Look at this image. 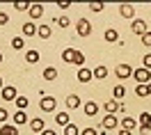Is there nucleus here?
I'll return each instance as SVG.
<instances>
[{
  "label": "nucleus",
  "mask_w": 151,
  "mask_h": 135,
  "mask_svg": "<svg viewBox=\"0 0 151 135\" xmlns=\"http://www.w3.org/2000/svg\"><path fill=\"white\" fill-rule=\"evenodd\" d=\"M149 94H151V83H149Z\"/></svg>",
  "instance_id": "de8ad7c7"
},
{
  "label": "nucleus",
  "mask_w": 151,
  "mask_h": 135,
  "mask_svg": "<svg viewBox=\"0 0 151 135\" xmlns=\"http://www.w3.org/2000/svg\"><path fill=\"white\" fill-rule=\"evenodd\" d=\"M7 119H9V112H7L5 108H0V124H5Z\"/></svg>",
  "instance_id": "4c0bfd02"
},
{
  "label": "nucleus",
  "mask_w": 151,
  "mask_h": 135,
  "mask_svg": "<svg viewBox=\"0 0 151 135\" xmlns=\"http://www.w3.org/2000/svg\"><path fill=\"white\" fill-rule=\"evenodd\" d=\"M119 126H124V131H133V128L137 126V121H135L133 117H124L122 121H119Z\"/></svg>",
  "instance_id": "a211bd4d"
},
{
  "label": "nucleus",
  "mask_w": 151,
  "mask_h": 135,
  "mask_svg": "<svg viewBox=\"0 0 151 135\" xmlns=\"http://www.w3.org/2000/svg\"><path fill=\"white\" fill-rule=\"evenodd\" d=\"M25 121H28V115L23 110H16L14 112V124H25Z\"/></svg>",
  "instance_id": "393cba45"
},
{
  "label": "nucleus",
  "mask_w": 151,
  "mask_h": 135,
  "mask_svg": "<svg viewBox=\"0 0 151 135\" xmlns=\"http://www.w3.org/2000/svg\"><path fill=\"white\" fill-rule=\"evenodd\" d=\"M140 124L142 126H151V115H149V112H142V115H140Z\"/></svg>",
  "instance_id": "473e14b6"
},
{
  "label": "nucleus",
  "mask_w": 151,
  "mask_h": 135,
  "mask_svg": "<svg viewBox=\"0 0 151 135\" xmlns=\"http://www.w3.org/2000/svg\"><path fill=\"white\" fill-rule=\"evenodd\" d=\"M0 89H2V78H0Z\"/></svg>",
  "instance_id": "49530a36"
},
{
  "label": "nucleus",
  "mask_w": 151,
  "mask_h": 135,
  "mask_svg": "<svg viewBox=\"0 0 151 135\" xmlns=\"http://www.w3.org/2000/svg\"><path fill=\"white\" fill-rule=\"evenodd\" d=\"M37 34L41 39H48V37H50V28H48V25H39V28H37Z\"/></svg>",
  "instance_id": "c756f323"
},
{
  "label": "nucleus",
  "mask_w": 151,
  "mask_h": 135,
  "mask_svg": "<svg viewBox=\"0 0 151 135\" xmlns=\"http://www.w3.org/2000/svg\"><path fill=\"white\" fill-rule=\"evenodd\" d=\"M55 78H57V69H55V67L44 69V80H48V83H50V80H55Z\"/></svg>",
  "instance_id": "4be33fe9"
},
{
  "label": "nucleus",
  "mask_w": 151,
  "mask_h": 135,
  "mask_svg": "<svg viewBox=\"0 0 151 135\" xmlns=\"http://www.w3.org/2000/svg\"><path fill=\"white\" fill-rule=\"evenodd\" d=\"M92 73H94L96 80H105V78H108V67H103V64H101V67L92 69Z\"/></svg>",
  "instance_id": "dca6fc26"
},
{
  "label": "nucleus",
  "mask_w": 151,
  "mask_h": 135,
  "mask_svg": "<svg viewBox=\"0 0 151 135\" xmlns=\"http://www.w3.org/2000/svg\"><path fill=\"white\" fill-rule=\"evenodd\" d=\"M55 124H60V126H64V128H66V126L71 124L69 112H57V115H55Z\"/></svg>",
  "instance_id": "f3484780"
},
{
  "label": "nucleus",
  "mask_w": 151,
  "mask_h": 135,
  "mask_svg": "<svg viewBox=\"0 0 151 135\" xmlns=\"http://www.w3.org/2000/svg\"><path fill=\"white\" fill-rule=\"evenodd\" d=\"M131 32H133V34H137V37H142V34L147 32V23H144L142 19H135V21H133V25H131Z\"/></svg>",
  "instance_id": "20e7f679"
},
{
  "label": "nucleus",
  "mask_w": 151,
  "mask_h": 135,
  "mask_svg": "<svg viewBox=\"0 0 151 135\" xmlns=\"http://www.w3.org/2000/svg\"><path fill=\"white\" fill-rule=\"evenodd\" d=\"M114 73H117V78H122V80H124V78H131L133 76V69L128 67V64H119V67L114 69Z\"/></svg>",
  "instance_id": "6e6552de"
},
{
  "label": "nucleus",
  "mask_w": 151,
  "mask_h": 135,
  "mask_svg": "<svg viewBox=\"0 0 151 135\" xmlns=\"http://www.w3.org/2000/svg\"><path fill=\"white\" fill-rule=\"evenodd\" d=\"M76 67H83V64H85V55H83V53H80V50H76V62H73Z\"/></svg>",
  "instance_id": "72a5a7b5"
},
{
  "label": "nucleus",
  "mask_w": 151,
  "mask_h": 135,
  "mask_svg": "<svg viewBox=\"0 0 151 135\" xmlns=\"http://www.w3.org/2000/svg\"><path fill=\"white\" fill-rule=\"evenodd\" d=\"M142 44H144V46H147V48H151V32H144V34H142Z\"/></svg>",
  "instance_id": "f704fd0d"
},
{
  "label": "nucleus",
  "mask_w": 151,
  "mask_h": 135,
  "mask_svg": "<svg viewBox=\"0 0 151 135\" xmlns=\"http://www.w3.org/2000/svg\"><path fill=\"white\" fill-rule=\"evenodd\" d=\"M105 112H108V115H114V112H124V103H119V101H108V103H105Z\"/></svg>",
  "instance_id": "39448f33"
},
{
  "label": "nucleus",
  "mask_w": 151,
  "mask_h": 135,
  "mask_svg": "<svg viewBox=\"0 0 151 135\" xmlns=\"http://www.w3.org/2000/svg\"><path fill=\"white\" fill-rule=\"evenodd\" d=\"M78 106H83L80 96H78V94H69V96H66V108H69V110H76Z\"/></svg>",
  "instance_id": "1a4fd4ad"
},
{
  "label": "nucleus",
  "mask_w": 151,
  "mask_h": 135,
  "mask_svg": "<svg viewBox=\"0 0 151 135\" xmlns=\"http://www.w3.org/2000/svg\"><path fill=\"white\" fill-rule=\"evenodd\" d=\"M0 64H2V50H0Z\"/></svg>",
  "instance_id": "a18cd8bd"
},
{
  "label": "nucleus",
  "mask_w": 151,
  "mask_h": 135,
  "mask_svg": "<svg viewBox=\"0 0 151 135\" xmlns=\"http://www.w3.org/2000/svg\"><path fill=\"white\" fill-rule=\"evenodd\" d=\"M30 128H32L35 133H44V131H46V128H44V119H39V117L30 119Z\"/></svg>",
  "instance_id": "2eb2a0df"
},
{
  "label": "nucleus",
  "mask_w": 151,
  "mask_h": 135,
  "mask_svg": "<svg viewBox=\"0 0 151 135\" xmlns=\"http://www.w3.org/2000/svg\"><path fill=\"white\" fill-rule=\"evenodd\" d=\"M14 9L16 11H30V2H23V0H21V2H14Z\"/></svg>",
  "instance_id": "7c9ffc66"
},
{
  "label": "nucleus",
  "mask_w": 151,
  "mask_h": 135,
  "mask_svg": "<svg viewBox=\"0 0 151 135\" xmlns=\"http://www.w3.org/2000/svg\"><path fill=\"white\" fill-rule=\"evenodd\" d=\"M135 94H137L140 98L149 96V85H137V87H135Z\"/></svg>",
  "instance_id": "cd10ccee"
},
{
  "label": "nucleus",
  "mask_w": 151,
  "mask_h": 135,
  "mask_svg": "<svg viewBox=\"0 0 151 135\" xmlns=\"http://www.w3.org/2000/svg\"><path fill=\"white\" fill-rule=\"evenodd\" d=\"M96 112H99V103H94V101L85 103V115L87 117H96Z\"/></svg>",
  "instance_id": "aec40b11"
},
{
  "label": "nucleus",
  "mask_w": 151,
  "mask_h": 135,
  "mask_svg": "<svg viewBox=\"0 0 151 135\" xmlns=\"http://www.w3.org/2000/svg\"><path fill=\"white\" fill-rule=\"evenodd\" d=\"M105 41H110V44H114V41H119V32L110 28L108 32H105Z\"/></svg>",
  "instance_id": "a878e982"
},
{
  "label": "nucleus",
  "mask_w": 151,
  "mask_h": 135,
  "mask_svg": "<svg viewBox=\"0 0 151 135\" xmlns=\"http://www.w3.org/2000/svg\"><path fill=\"white\" fill-rule=\"evenodd\" d=\"M55 23L60 25V28H69V25H71L69 16H64V14H62V16H55Z\"/></svg>",
  "instance_id": "c85d7f7f"
},
{
  "label": "nucleus",
  "mask_w": 151,
  "mask_h": 135,
  "mask_svg": "<svg viewBox=\"0 0 151 135\" xmlns=\"http://www.w3.org/2000/svg\"><path fill=\"white\" fill-rule=\"evenodd\" d=\"M41 135H57V133H55V131H44Z\"/></svg>",
  "instance_id": "37998d69"
},
{
  "label": "nucleus",
  "mask_w": 151,
  "mask_h": 135,
  "mask_svg": "<svg viewBox=\"0 0 151 135\" xmlns=\"http://www.w3.org/2000/svg\"><path fill=\"white\" fill-rule=\"evenodd\" d=\"M25 62H28V64H37L39 62V50H28V53H25Z\"/></svg>",
  "instance_id": "412c9836"
},
{
  "label": "nucleus",
  "mask_w": 151,
  "mask_h": 135,
  "mask_svg": "<svg viewBox=\"0 0 151 135\" xmlns=\"http://www.w3.org/2000/svg\"><path fill=\"white\" fill-rule=\"evenodd\" d=\"M14 103H16V108H19V110H25V108L30 106L28 96H16V101H14Z\"/></svg>",
  "instance_id": "bb28decb"
},
{
  "label": "nucleus",
  "mask_w": 151,
  "mask_h": 135,
  "mask_svg": "<svg viewBox=\"0 0 151 135\" xmlns=\"http://www.w3.org/2000/svg\"><path fill=\"white\" fill-rule=\"evenodd\" d=\"M89 11H96V14L103 11V2H92V5H89Z\"/></svg>",
  "instance_id": "e433bc0d"
},
{
  "label": "nucleus",
  "mask_w": 151,
  "mask_h": 135,
  "mask_svg": "<svg viewBox=\"0 0 151 135\" xmlns=\"http://www.w3.org/2000/svg\"><path fill=\"white\" fill-rule=\"evenodd\" d=\"M16 87H2V101H16Z\"/></svg>",
  "instance_id": "9d476101"
},
{
  "label": "nucleus",
  "mask_w": 151,
  "mask_h": 135,
  "mask_svg": "<svg viewBox=\"0 0 151 135\" xmlns=\"http://www.w3.org/2000/svg\"><path fill=\"white\" fill-rule=\"evenodd\" d=\"M39 106H41V110H44V112H53V110H55V106H57V101L53 96H41V103H39Z\"/></svg>",
  "instance_id": "7ed1b4c3"
},
{
  "label": "nucleus",
  "mask_w": 151,
  "mask_h": 135,
  "mask_svg": "<svg viewBox=\"0 0 151 135\" xmlns=\"http://www.w3.org/2000/svg\"><path fill=\"white\" fill-rule=\"evenodd\" d=\"M112 96H114V101L124 98V96H126V87H124V85H117V87L112 89Z\"/></svg>",
  "instance_id": "b1692460"
},
{
  "label": "nucleus",
  "mask_w": 151,
  "mask_h": 135,
  "mask_svg": "<svg viewBox=\"0 0 151 135\" xmlns=\"http://www.w3.org/2000/svg\"><path fill=\"white\" fill-rule=\"evenodd\" d=\"M57 7H60V9H69V2H64V0H62V2H57Z\"/></svg>",
  "instance_id": "79ce46f5"
},
{
  "label": "nucleus",
  "mask_w": 151,
  "mask_h": 135,
  "mask_svg": "<svg viewBox=\"0 0 151 135\" xmlns=\"http://www.w3.org/2000/svg\"><path fill=\"white\" fill-rule=\"evenodd\" d=\"M142 67H144V69H149V71H151V53H147V55L142 57Z\"/></svg>",
  "instance_id": "c9c22d12"
},
{
  "label": "nucleus",
  "mask_w": 151,
  "mask_h": 135,
  "mask_svg": "<svg viewBox=\"0 0 151 135\" xmlns=\"http://www.w3.org/2000/svg\"><path fill=\"white\" fill-rule=\"evenodd\" d=\"M119 14H122L124 19H133V16H135V7L128 5V2H122V5H119Z\"/></svg>",
  "instance_id": "0eeeda50"
},
{
  "label": "nucleus",
  "mask_w": 151,
  "mask_h": 135,
  "mask_svg": "<svg viewBox=\"0 0 151 135\" xmlns=\"http://www.w3.org/2000/svg\"><path fill=\"white\" fill-rule=\"evenodd\" d=\"M80 135H99V131H96V128H85Z\"/></svg>",
  "instance_id": "a19ab883"
},
{
  "label": "nucleus",
  "mask_w": 151,
  "mask_h": 135,
  "mask_svg": "<svg viewBox=\"0 0 151 135\" xmlns=\"http://www.w3.org/2000/svg\"><path fill=\"white\" fill-rule=\"evenodd\" d=\"M30 21H32V23H35V21L37 19H41V16H44V5H30Z\"/></svg>",
  "instance_id": "423d86ee"
},
{
  "label": "nucleus",
  "mask_w": 151,
  "mask_h": 135,
  "mask_svg": "<svg viewBox=\"0 0 151 135\" xmlns=\"http://www.w3.org/2000/svg\"><path fill=\"white\" fill-rule=\"evenodd\" d=\"M119 126V119L114 115H105V119H103V128L105 131H110V128H117Z\"/></svg>",
  "instance_id": "9b49d317"
},
{
  "label": "nucleus",
  "mask_w": 151,
  "mask_h": 135,
  "mask_svg": "<svg viewBox=\"0 0 151 135\" xmlns=\"http://www.w3.org/2000/svg\"><path fill=\"white\" fill-rule=\"evenodd\" d=\"M35 34H37V25H35L32 21L23 23V37H35Z\"/></svg>",
  "instance_id": "ddd939ff"
},
{
  "label": "nucleus",
  "mask_w": 151,
  "mask_h": 135,
  "mask_svg": "<svg viewBox=\"0 0 151 135\" xmlns=\"http://www.w3.org/2000/svg\"><path fill=\"white\" fill-rule=\"evenodd\" d=\"M119 135H131V131H124V128H122V131H119Z\"/></svg>",
  "instance_id": "c03bdc74"
},
{
  "label": "nucleus",
  "mask_w": 151,
  "mask_h": 135,
  "mask_svg": "<svg viewBox=\"0 0 151 135\" xmlns=\"http://www.w3.org/2000/svg\"><path fill=\"white\" fill-rule=\"evenodd\" d=\"M133 78L137 80V85H149L151 83V71L149 69H133Z\"/></svg>",
  "instance_id": "f257e3e1"
},
{
  "label": "nucleus",
  "mask_w": 151,
  "mask_h": 135,
  "mask_svg": "<svg viewBox=\"0 0 151 135\" xmlns=\"http://www.w3.org/2000/svg\"><path fill=\"white\" fill-rule=\"evenodd\" d=\"M92 78H94L92 69H78V80H80V83H89Z\"/></svg>",
  "instance_id": "4468645a"
},
{
  "label": "nucleus",
  "mask_w": 151,
  "mask_h": 135,
  "mask_svg": "<svg viewBox=\"0 0 151 135\" xmlns=\"http://www.w3.org/2000/svg\"><path fill=\"white\" fill-rule=\"evenodd\" d=\"M62 62H66V64H73V62H76V48L62 50Z\"/></svg>",
  "instance_id": "f8f14e48"
},
{
  "label": "nucleus",
  "mask_w": 151,
  "mask_h": 135,
  "mask_svg": "<svg viewBox=\"0 0 151 135\" xmlns=\"http://www.w3.org/2000/svg\"><path fill=\"white\" fill-rule=\"evenodd\" d=\"M0 135H19V128L12 124H2L0 126Z\"/></svg>",
  "instance_id": "6ab92c4d"
},
{
  "label": "nucleus",
  "mask_w": 151,
  "mask_h": 135,
  "mask_svg": "<svg viewBox=\"0 0 151 135\" xmlns=\"http://www.w3.org/2000/svg\"><path fill=\"white\" fill-rule=\"evenodd\" d=\"M76 32H78V37H89V32H92V23L87 19H80L76 23Z\"/></svg>",
  "instance_id": "f03ea898"
},
{
  "label": "nucleus",
  "mask_w": 151,
  "mask_h": 135,
  "mask_svg": "<svg viewBox=\"0 0 151 135\" xmlns=\"http://www.w3.org/2000/svg\"><path fill=\"white\" fill-rule=\"evenodd\" d=\"M7 23H9V14L0 11V25H7Z\"/></svg>",
  "instance_id": "58836bf2"
},
{
  "label": "nucleus",
  "mask_w": 151,
  "mask_h": 135,
  "mask_svg": "<svg viewBox=\"0 0 151 135\" xmlns=\"http://www.w3.org/2000/svg\"><path fill=\"white\" fill-rule=\"evenodd\" d=\"M12 48H14V50H23V48H25V39H23V37H14V39H12Z\"/></svg>",
  "instance_id": "5701e85b"
},
{
  "label": "nucleus",
  "mask_w": 151,
  "mask_h": 135,
  "mask_svg": "<svg viewBox=\"0 0 151 135\" xmlns=\"http://www.w3.org/2000/svg\"><path fill=\"white\" fill-rule=\"evenodd\" d=\"M64 135H80V131H78V126H76V124H69L64 128Z\"/></svg>",
  "instance_id": "2f4dec72"
},
{
  "label": "nucleus",
  "mask_w": 151,
  "mask_h": 135,
  "mask_svg": "<svg viewBox=\"0 0 151 135\" xmlns=\"http://www.w3.org/2000/svg\"><path fill=\"white\" fill-rule=\"evenodd\" d=\"M140 135H151V126H140Z\"/></svg>",
  "instance_id": "ea45409f"
}]
</instances>
